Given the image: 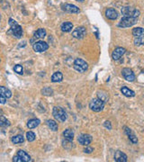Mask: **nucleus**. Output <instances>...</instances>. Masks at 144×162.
<instances>
[{
  "label": "nucleus",
  "instance_id": "1",
  "mask_svg": "<svg viewBox=\"0 0 144 162\" xmlns=\"http://www.w3.org/2000/svg\"><path fill=\"white\" fill-rule=\"evenodd\" d=\"M9 25H10V31L8 33H12L14 37L20 39L23 36V28L21 25L17 24L16 21H14L13 18L9 19Z\"/></svg>",
  "mask_w": 144,
  "mask_h": 162
},
{
  "label": "nucleus",
  "instance_id": "2",
  "mask_svg": "<svg viewBox=\"0 0 144 162\" xmlns=\"http://www.w3.org/2000/svg\"><path fill=\"white\" fill-rule=\"evenodd\" d=\"M121 12H122V14L124 16L134 17V18H138L141 14V11L132 6H124Z\"/></svg>",
  "mask_w": 144,
  "mask_h": 162
},
{
  "label": "nucleus",
  "instance_id": "3",
  "mask_svg": "<svg viewBox=\"0 0 144 162\" xmlns=\"http://www.w3.org/2000/svg\"><path fill=\"white\" fill-rule=\"evenodd\" d=\"M52 115L54 116V118L59 121V122H65L68 118L67 113L65 112V110L59 106H55L53 107V110H52Z\"/></svg>",
  "mask_w": 144,
  "mask_h": 162
},
{
  "label": "nucleus",
  "instance_id": "4",
  "mask_svg": "<svg viewBox=\"0 0 144 162\" xmlns=\"http://www.w3.org/2000/svg\"><path fill=\"white\" fill-rule=\"evenodd\" d=\"M73 68L76 71L79 73H84L88 69V64L82 59H76L73 63Z\"/></svg>",
  "mask_w": 144,
  "mask_h": 162
},
{
  "label": "nucleus",
  "instance_id": "5",
  "mask_svg": "<svg viewBox=\"0 0 144 162\" xmlns=\"http://www.w3.org/2000/svg\"><path fill=\"white\" fill-rule=\"evenodd\" d=\"M105 103L99 98H94L89 103V108L94 112H101L104 108Z\"/></svg>",
  "mask_w": 144,
  "mask_h": 162
},
{
  "label": "nucleus",
  "instance_id": "6",
  "mask_svg": "<svg viewBox=\"0 0 144 162\" xmlns=\"http://www.w3.org/2000/svg\"><path fill=\"white\" fill-rule=\"evenodd\" d=\"M137 23H138V18L124 16L119 22L118 26L121 28H127V27H131V26L136 25Z\"/></svg>",
  "mask_w": 144,
  "mask_h": 162
},
{
  "label": "nucleus",
  "instance_id": "7",
  "mask_svg": "<svg viewBox=\"0 0 144 162\" xmlns=\"http://www.w3.org/2000/svg\"><path fill=\"white\" fill-rule=\"evenodd\" d=\"M33 49L35 52H44L49 49V45L47 42H45L43 41H39L34 42L33 45Z\"/></svg>",
  "mask_w": 144,
  "mask_h": 162
},
{
  "label": "nucleus",
  "instance_id": "8",
  "mask_svg": "<svg viewBox=\"0 0 144 162\" xmlns=\"http://www.w3.org/2000/svg\"><path fill=\"white\" fill-rule=\"evenodd\" d=\"M61 9L64 12L70 13V14H78V13L80 12V9L77 5H72V4H68V3H65V4L61 5Z\"/></svg>",
  "mask_w": 144,
  "mask_h": 162
},
{
  "label": "nucleus",
  "instance_id": "9",
  "mask_svg": "<svg viewBox=\"0 0 144 162\" xmlns=\"http://www.w3.org/2000/svg\"><path fill=\"white\" fill-rule=\"evenodd\" d=\"M87 34V29L84 26H79L78 28H76L75 30L72 32V36L76 39H83Z\"/></svg>",
  "mask_w": 144,
  "mask_h": 162
},
{
  "label": "nucleus",
  "instance_id": "10",
  "mask_svg": "<svg viewBox=\"0 0 144 162\" xmlns=\"http://www.w3.org/2000/svg\"><path fill=\"white\" fill-rule=\"evenodd\" d=\"M93 141V138L91 135L87 134V133H82L78 136V142H79V144L83 145V146H87L89 145Z\"/></svg>",
  "mask_w": 144,
  "mask_h": 162
},
{
  "label": "nucleus",
  "instance_id": "11",
  "mask_svg": "<svg viewBox=\"0 0 144 162\" xmlns=\"http://www.w3.org/2000/svg\"><path fill=\"white\" fill-rule=\"evenodd\" d=\"M122 75L124 78V79H126L129 82H132V81L135 80V74L133 73V71L129 68H124L122 69Z\"/></svg>",
  "mask_w": 144,
  "mask_h": 162
},
{
  "label": "nucleus",
  "instance_id": "12",
  "mask_svg": "<svg viewBox=\"0 0 144 162\" xmlns=\"http://www.w3.org/2000/svg\"><path fill=\"white\" fill-rule=\"evenodd\" d=\"M126 52V50L123 47H117L115 49V50L112 53V58L113 61H119L121 57H122Z\"/></svg>",
  "mask_w": 144,
  "mask_h": 162
},
{
  "label": "nucleus",
  "instance_id": "13",
  "mask_svg": "<svg viewBox=\"0 0 144 162\" xmlns=\"http://www.w3.org/2000/svg\"><path fill=\"white\" fill-rule=\"evenodd\" d=\"M118 16V12L115 8H107L105 10V16L110 20H116Z\"/></svg>",
  "mask_w": 144,
  "mask_h": 162
},
{
  "label": "nucleus",
  "instance_id": "14",
  "mask_svg": "<svg viewBox=\"0 0 144 162\" xmlns=\"http://www.w3.org/2000/svg\"><path fill=\"white\" fill-rule=\"evenodd\" d=\"M115 160L116 162H127L128 158L125 153L121 150H116L115 153Z\"/></svg>",
  "mask_w": 144,
  "mask_h": 162
},
{
  "label": "nucleus",
  "instance_id": "15",
  "mask_svg": "<svg viewBox=\"0 0 144 162\" xmlns=\"http://www.w3.org/2000/svg\"><path fill=\"white\" fill-rule=\"evenodd\" d=\"M124 129H125L124 131H125V133L127 134L129 140H130V141H131L133 144L138 143V139H137V137H136L135 134L132 132V131L130 128H128V127H125Z\"/></svg>",
  "mask_w": 144,
  "mask_h": 162
},
{
  "label": "nucleus",
  "instance_id": "16",
  "mask_svg": "<svg viewBox=\"0 0 144 162\" xmlns=\"http://www.w3.org/2000/svg\"><path fill=\"white\" fill-rule=\"evenodd\" d=\"M121 92L124 95H125L126 97H135V92L132 91L130 88H128L127 86H123L121 88Z\"/></svg>",
  "mask_w": 144,
  "mask_h": 162
},
{
  "label": "nucleus",
  "instance_id": "17",
  "mask_svg": "<svg viewBox=\"0 0 144 162\" xmlns=\"http://www.w3.org/2000/svg\"><path fill=\"white\" fill-rule=\"evenodd\" d=\"M17 155H19V156L22 158V159H23V161H24V162H29V161H32L31 156H30V155H29V154H28L26 151L23 150H18V151H17Z\"/></svg>",
  "mask_w": 144,
  "mask_h": 162
},
{
  "label": "nucleus",
  "instance_id": "18",
  "mask_svg": "<svg viewBox=\"0 0 144 162\" xmlns=\"http://www.w3.org/2000/svg\"><path fill=\"white\" fill-rule=\"evenodd\" d=\"M143 29L141 27H135L132 29V35L134 38H143Z\"/></svg>",
  "mask_w": 144,
  "mask_h": 162
},
{
  "label": "nucleus",
  "instance_id": "19",
  "mask_svg": "<svg viewBox=\"0 0 144 162\" xmlns=\"http://www.w3.org/2000/svg\"><path fill=\"white\" fill-rule=\"evenodd\" d=\"M62 79H63V75H62V73L59 71L53 73V75L51 76V82H53V83L61 82Z\"/></svg>",
  "mask_w": 144,
  "mask_h": 162
},
{
  "label": "nucleus",
  "instance_id": "20",
  "mask_svg": "<svg viewBox=\"0 0 144 162\" xmlns=\"http://www.w3.org/2000/svg\"><path fill=\"white\" fill-rule=\"evenodd\" d=\"M46 30H45L44 28H39L38 30L34 33L33 34V37L35 39H42L44 38L45 36H46Z\"/></svg>",
  "mask_w": 144,
  "mask_h": 162
},
{
  "label": "nucleus",
  "instance_id": "21",
  "mask_svg": "<svg viewBox=\"0 0 144 162\" xmlns=\"http://www.w3.org/2000/svg\"><path fill=\"white\" fill-rule=\"evenodd\" d=\"M60 29L64 33H69L73 29V24L71 22H64L61 25V26H60Z\"/></svg>",
  "mask_w": 144,
  "mask_h": 162
},
{
  "label": "nucleus",
  "instance_id": "22",
  "mask_svg": "<svg viewBox=\"0 0 144 162\" xmlns=\"http://www.w3.org/2000/svg\"><path fill=\"white\" fill-rule=\"evenodd\" d=\"M41 123V121L37 118H33V119H31L29 120L28 123H27V127L29 129H34L36 127H38Z\"/></svg>",
  "mask_w": 144,
  "mask_h": 162
},
{
  "label": "nucleus",
  "instance_id": "23",
  "mask_svg": "<svg viewBox=\"0 0 144 162\" xmlns=\"http://www.w3.org/2000/svg\"><path fill=\"white\" fill-rule=\"evenodd\" d=\"M0 95H3L5 98H10L12 97V92L5 86H0Z\"/></svg>",
  "mask_w": 144,
  "mask_h": 162
},
{
  "label": "nucleus",
  "instance_id": "24",
  "mask_svg": "<svg viewBox=\"0 0 144 162\" xmlns=\"http://www.w3.org/2000/svg\"><path fill=\"white\" fill-rule=\"evenodd\" d=\"M97 98H99V99H101L103 102H107L108 101V99H109V95H108V94L105 92V91H104V90H98L97 91Z\"/></svg>",
  "mask_w": 144,
  "mask_h": 162
},
{
  "label": "nucleus",
  "instance_id": "25",
  "mask_svg": "<svg viewBox=\"0 0 144 162\" xmlns=\"http://www.w3.org/2000/svg\"><path fill=\"white\" fill-rule=\"evenodd\" d=\"M62 147L67 150H70L71 149L74 148V143H73L72 141H70V140L65 139V140H63V141H62Z\"/></svg>",
  "mask_w": 144,
  "mask_h": 162
},
{
  "label": "nucleus",
  "instance_id": "26",
  "mask_svg": "<svg viewBox=\"0 0 144 162\" xmlns=\"http://www.w3.org/2000/svg\"><path fill=\"white\" fill-rule=\"evenodd\" d=\"M46 123L48 125V127L53 131H57L59 130V126H58V123L54 121V120H47Z\"/></svg>",
  "mask_w": 144,
  "mask_h": 162
},
{
  "label": "nucleus",
  "instance_id": "27",
  "mask_svg": "<svg viewBox=\"0 0 144 162\" xmlns=\"http://www.w3.org/2000/svg\"><path fill=\"white\" fill-rule=\"evenodd\" d=\"M63 136L65 139L70 140V141H73L74 139V131L71 129H66L63 132Z\"/></svg>",
  "mask_w": 144,
  "mask_h": 162
},
{
  "label": "nucleus",
  "instance_id": "28",
  "mask_svg": "<svg viewBox=\"0 0 144 162\" xmlns=\"http://www.w3.org/2000/svg\"><path fill=\"white\" fill-rule=\"evenodd\" d=\"M12 142L14 143V144H20V143H23L25 142V138H24V136L23 135H16V136H14L13 138H12Z\"/></svg>",
  "mask_w": 144,
  "mask_h": 162
},
{
  "label": "nucleus",
  "instance_id": "29",
  "mask_svg": "<svg viewBox=\"0 0 144 162\" xmlns=\"http://www.w3.org/2000/svg\"><path fill=\"white\" fill-rule=\"evenodd\" d=\"M10 125V122L7 120L4 115H0V126L7 127Z\"/></svg>",
  "mask_w": 144,
  "mask_h": 162
},
{
  "label": "nucleus",
  "instance_id": "30",
  "mask_svg": "<svg viewBox=\"0 0 144 162\" xmlns=\"http://www.w3.org/2000/svg\"><path fill=\"white\" fill-rule=\"evenodd\" d=\"M42 94L43 95H47V97H49V95H52V94H53V90H52L51 87L46 86L42 90Z\"/></svg>",
  "mask_w": 144,
  "mask_h": 162
},
{
  "label": "nucleus",
  "instance_id": "31",
  "mask_svg": "<svg viewBox=\"0 0 144 162\" xmlns=\"http://www.w3.org/2000/svg\"><path fill=\"white\" fill-rule=\"evenodd\" d=\"M35 138H36L35 133H34V132H33V131H28L26 133V139H27V141L30 142H33L35 140Z\"/></svg>",
  "mask_w": 144,
  "mask_h": 162
},
{
  "label": "nucleus",
  "instance_id": "32",
  "mask_svg": "<svg viewBox=\"0 0 144 162\" xmlns=\"http://www.w3.org/2000/svg\"><path fill=\"white\" fill-rule=\"evenodd\" d=\"M14 71L16 73H17V74H19V75H22L23 73H24V69H23V67L21 65L17 64L14 67Z\"/></svg>",
  "mask_w": 144,
  "mask_h": 162
},
{
  "label": "nucleus",
  "instance_id": "33",
  "mask_svg": "<svg viewBox=\"0 0 144 162\" xmlns=\"http://www.w3.org/2000/svg\"><path fill=\"white\" fill-rule=\"evenodd\" d=\"M134 44L136 46H141L143 44V38H134Z\"/></svg>",
  "mask_w": 144,
  "mask_h": 162
},
{
  "label": "nucleus",
  "instance_id": "34",
  "mask_svg": "<svg viewBox=\"0 0 144 162\" xmlns=\"http://www.w3.org/2000/svg\"><path fill=\"white\" fill-rule=\"evenodd\" d=\"M92 151H94V149L92 148V147H89V145H87L86 148L84 149V152H85V153H87V154L92 153Z\"/></svg>",
  "mask_w": 144,
  "mask_h": 162
},
{
  "label": "nucleus",
  "instance_id": "35",
  "mask_svg": "<svg viewBox=\"0 0 144 162\" xmlns=\"http://www.w3.org/2000/svg\"><path fill=\"white\" fill-rule=\"evenodd\" d=\"M104 126L106 128V129H108V130L112 129V124H111V123L109 121H105L104 123Z\"/></svg>",
  "mask_w": 144,
  "mask_h": 162
},
{
  "label": "nucleus",
  "instance_id": "36",
  "mask_svg": "<svg viewBox=\"0 0 144 162\" xmlns=\"http://www.w3.org/2000/svg\"><path fill=\"white\" fill-rule=\"evenodd\" d=\"M13 161H14V162H24V161H23V159H22V158H21L19 155L14 156V157L13 158Z\"/></svg>",
  "mask_w": 144,
  "mask_h": 162
},
{
  "label": "nucleus",
  "instance_id": "37",
  "mask_svg": "<svg viewBox=\"0 0 144 162\" xmlns=\"http://www.w3.org/2000/svg\"><path fill=\"white\" fill-rule=\"evenodd\" d=\"M5 103H6V98L4 97L3 95H0V104H1V105H5Z\"/></svg>",
  "mask_w": 144,
  "mask_h": 162
},
{
  "label": "nucleus",
  "instance_id": "38",
  "mask_svg": "<svg viewBox=\"0 0 144 162\" xmlns=\"http://www.w3.org/2000/svg\"><path fill=\"white\" fill-rule=\"evenodd\" d=\"M76 1H78V2H81V3H82V2H84L85 0H76Z\"/></svg>",
  "mask_w": 144,
  "mask_h": 162
}]
</instances>
